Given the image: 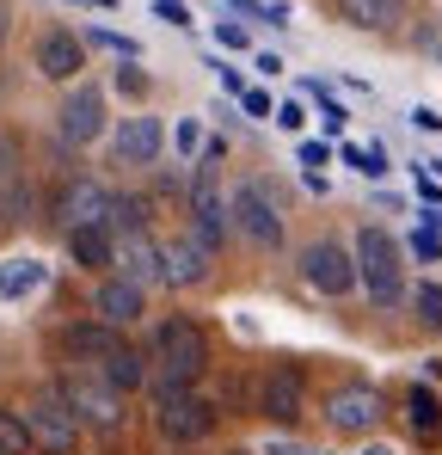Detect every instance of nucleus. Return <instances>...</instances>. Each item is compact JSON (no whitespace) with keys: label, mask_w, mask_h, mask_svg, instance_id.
Here are the masks:
<instances>
[{"label":"nucleus","mask_w":442,"mask_h":455,"mask_svg":"<svg viewBox=\"0 0 442 455\" xmlns=\"http://www.w3.org/2000/svg\"><path fill=\"white\" fill-rule=\"evenodd\" d=\"M147 363H160V376H166V381L197 387V381L209 376L216 351H209V332H203L197 320L172 314V320H160V326H154V351H147Z\"/></svg>","instance_id":"1"},{"label":"nucleus","mask_w":442,"mask_h":455,"mask_svg":"<svg viewBox=\"0 0 442 455\" xmlns=\"http://www.w3.org/2000/svg\"><path fill=\"white\" fill-rule=\"evenodd\" d=\"M351 252H357V283L368 290V302L375 307L406 302V252H399V240L387 228H363Z\"/></svg>","instance_id":"2"},{"label":"nucleus","mask_w":442,"mask_h":455,"mask_svg":"<svg viewBox=\"0 0 442 455\" xmlns=\"http://www.w3.org/2000/svg\"><path fill=\"white\" fill-rule=\"evenodd\" d=\"M216 400L209 394H197V387H185V381H160V400H154V425H160V437L172 443V450H191V443H203L209 431H216Z\"/></svg>","instance_id":"3"},{"label":"nucleus","mask_w":442,"mask_h":455,"mask_svg":"<svg viewBox=\"0 0 442 455\" xmlns=\"http://www.w3.org/2000/svg\"><path fill=\"white\" fill-rule=\"evenodd\" d=\"M227 216H233V234L258 252H277L283 246V197L264 185V179H240L233 197H227Z\"/></svg>","instance_id":"4"},{"label":"nucleus","mask_w":442,"mask_h":455,"mask_svg":"<svg viewBox=\"0 0 442 455\" xmlns=\"http://www.w3.org/2000/svg\"><path fill=\"white\" fill-rule=\"evenodd\" d=\"M62 400L74 406V419H80L86 431H105V437H117V431H123V419H130V412H123V400H130V394H123V387H111L99 370H86V363H80L74 376H62Z\"/></svg>","instance_id":"5"},{"label":"nucleus","mask_w":442,"mask_h":455,"mask_svg":"<svg viewBox=\"0 0 442 455\" xmlns=\"http://www.w3.org/2000/svg\"><path fill=\"white\" fill-rule=\"evenodd\" d=\"M320 419H326L332 437H375L381 419H387V400H381V387H368V381H344V387H332V394L320 400Z\"/></svg>","instance_id":"6"},{"label":"nucleus","mask_w":442,"mask_h":455,"mask_svg":"<svg viewBox=\"0 0 442 455\" xmlns=\"http://www.w3.org/2000/svg\"><path fill=\"white\" fill-rule=\"evenodd\" d=\"M252 419H271V425H301L307 419V381L295 363H271L252 376Z\"/></svg>","instance_id":"7"},{"label":"nucleus","mask_w":442,"mask_h":455,"mask_svg":"<svg viewBox=\"0 0 442 455\" xmlns=\"http://www.w3.org/2000/svg\"><path fill=\"white\" fill-rule=\"evenodd\" d=\"M25 431H31V450L43 455H80V419L62 400V387H43L31 406H25Z\"/></svg>","instance_id":"8"},{"label":"nucleus","mask_w":442,"mask_h":455,"mask_svg":"<svg viewBox=\"0 0 442 455\" xmlns=\"http://www.w3.org/2000/svg\"><path fill=\"white\" fill-rule=\"evenodd\" d=\"M301 277H307V290L338 302L357 290V252L344 240H313V246H301Z\"/></svg>","instance_id":"9"},{"label":"nucleus","mask_w":442,"mask_h":455,"mask_svg":"<svg viewBox=\"0 0 442 455\" xmlns=\"http://www.w3.org/2000/svg\"><path fill=\"white\" fill-rule=\"evenodd\" d=\"M185 216H191V234L203 240V246H216L221 252V234H227V197H221L216 185V160H203V172L191 179V191H185Z\"/></svg>","instance_id":"10"},{"label":"nucleus","mask_w":442,"mask_h":455,"mask_svg":"<svg viewBox=\"0 0 442 455\" xmlns=\"http://www.w3.org/2000/svg\"><path fill=\"white\" fill-rule=\"evenodd\" d=\"M56 130H62L68 148L99 142V136H105V92H99V86H74L68 99H62V111H56Z\"/></svg>","instance_id":"11"},{"label":"nucleus","mask_w":442,"mask_h":455,"mask_svg":"<svg viewBox=\"0 0 442 455\" xmlns=\"http://www.w3.org/2000/svg\"><path fill=\"white\" fill-rule=\"evenodd\" d=\"M142 314H147V290H142V283H130V277H105V283L92 290V320L117 326V332L142 326Z\"/></svg>","instance_id":"12"},{"label":"nucleus","mask_w":442,"mask_h":455,"mask_svg":"<svg viewBox=\"0 0 442 455\" xmlns=\"http://www.w3.org/2000/svg\"><path fill=\"white\" fill-rule=\"evenodd\" d=\"M160 252H166V283H178V290H197V283L216 277V246H203L191 228L178 240H166Z\"/></svg>","instance_id":"13"},{"label":"nucleus","mask_w":442,"mask_h":455,"mask_svg":"<svg viewBox=\"0 0 442 455\" xmlns=\"http://www.w3.org/2000/svg\"><path fill=\"white\" fill-rule=\"evenodd\" d=\"M56 222L62 228H111V191L99 179H68L62 197H56Z\"/></svg>","instance_id":"14"},{"label":"nucleus","mask_w":442,"mask_h":455,"mask_svg":"<svg viewBox=\"0 0 442 455\" xmlns=\"http://www.w3.org/2000/svg\"><path fill=\"white\" fill-rule=\"evenodd\" d=\"M117 271L130 277V283H166V252H160V240L147 234V228H123L117 234Z\"/></svg>","instance_id":"15"},{"label":"nucleus","mask_w":442,"mask_h":455,"mask_svg":"<svg viewBox=\"0 0 442 455\" xmlns=\"http://www.w3.org/2000/svg\"><path fill=\"white\" fill-rule=\"evenodd\" d=\"M31 62H37L43 80H74L80 68H86V44H80L74 31H43L37 50H31Z\"/></svg>","instance_id":"16"},{"label":"nucleus","mask_w":442,"mask_h":455,"mask_svg":"<svg viewBox=\"0 0 442 455\" xmlns=\"http://www.w3.org/2000/svg\"><path fill=\"white\" fill-rule=\"evenodd\" d=\"M160 148H166L160 117H123V124H117V160H123V166H154Z\"/></svg>","instance_id":"17"},{"label":"nucleus","mask_w":442,"mask_h":455,"mask_svg":"<svg viewBox=\"0 0 442 455\" xmlns=\"http://www.w3.org/2000/svg\"><path fill=\"white\" fill-rule=\"evenodd\" d=\"M92 370H99V376L111 381V387H123V394L147 387V357L136 351V345H130V339H117V345H111V351H105V357H99Z\"/></svg>","instance_id":"18"},{"label":"nucleus","mask_w":442,"mask_h":455,"mask_svg":"<svg viewBox=\"0 0 442 455\" xmlns=\"http://www.w3.org/2000/svg\"><path fill=\"white\" fill-rule=\"evenodd\" d=\"M68 252L80 271H111L117 265V234L99 222V228H68Z\"/></svg>","instance_id":"19"},{"label":"nucleus","mask_w":442,"mask_h":455,"mask_svg":"<svg viewBox=\"0 0 442 455\" xmlns=\"http://www.w3.org/2000/svg\"><path fill=\"white\" fill-rule=\"evenodd\" d=\"M338 12H344V25H357L368 37H387V31H399L406 0H338Z\"/></svg>","instance_id":"20"},{"label":"nucleus","mask_w":442,"mask_h":455,"mask_svg":"<svg viewBox=\"0 0 442 455\" xmlns=\"http://www.w3.org/2000/svg\"><path fill=\"white\" fill-rule=\"evenodd\" d=\"M406 425H412L418 443H437L442 437V400L430 387H412V394H406Z\"/></svg>","instance_id":"21"},{"label":"nucleus","mask_w":442,"mask_h":455,"mask_svg":"<svg viewBox=\"0 0 442 455\" xmlns=\"http://www.w3.org/2000/svg\"><path fill=\"white\" fill-rule=\"evenodd\" d=\"M43 277H50V271H43L37 259H6V265H0V296H6V302H25V296L43 290Z\"/></svg>","instance_id":"22"},{"label":"nucleus","mask_w":442,"mask_h":455,"mask_svg":"<svg viewBox=\"0 0 442 455\" xmlns=\"http://www.w3.org/2000/svg\"><path fill=\"white\" fill-rule=\"evenodd\" d=\"M25 216H31V185H25V179L0 185V228H19Z\"/></svg>","instance_id":"23"},{"label":"nucleus","mask_w":442,"mask_h":455,"mask_svg":"<svg viewBox=\"0 0 442 455\" xmlns=\"http://www.w3.org/2000/svg\"><path fill=\"white\" fill-rule=\"evenodd\" d=\"M412 307H418V326L442 332V283H418L412 290Z\"/></svg>","instance_id":"24"},{"label":"nucleus","mask_w":442,"mask_h":455,"mask_svg":"<svg viewBox=\"0 0 442 455\" xmlns=\"http://www.w3.org/2000/svg\"><path fill=\"white\" fill-rule=\"evenodd\" d=\"M412 44H418V56H430V62L442 68V12H424V19H418Z\"/></svg>","instance_id":"25"},{"label":"nucleus","mask_w":442,"mask_h":455,"mask_svg":"<svg viewBox=\"0 0 442 455\" xmlns=\"http://www.w3.org/2000/svg\"><path fill=\"white\" fill-rule=\"evenodd\" d=\"M12 179H25V142L12 130H0V185H12Z\"/></svg>","instance_id":"26"},{"label":"nucleus","mask_w":442,"mask_h":455,"mask_svg":"<svg viewBox=\"0 0 442 455\" xmlns=\"http://www.w3.org/2000/svg\"><path fill=\"white\" fill-rule=\"evenodd\" d=\"M25 450H31V431H25V419L0 412V455H25Z\"/></svg>","instance_id":"27"},{"label":"nucleus","mask_w":442,"mask_h":455,"mask_svg":"<svg viewBox=\"0 0 442 455\" xmlns=\"http://www.w3.org/2000/svg\"><path fill=\"white\" fill-rule=\"evenodd\" d=\"M344 160H351L357 172H368V179H381V172H387V154H381V148H344Z\"/></svg>","instance_id":"28"},{"label":"nucleus","mask_w":442,"mask_h":455,"mask_svg":"<svg viewBox=\"0 0 442 455\" xmlns=\"http://www.w3.org/2000/svg\"><path fill=\"white\" fill-rule=\"evenodd\" d=\"M172 148H178V160H191V154L203 148V130H197V117H185V124L172 130Z\"/></svg>","instance_id":"29"},{"label":"nucleus","mask_w":442,"mask_h":455,"mask_svg":"<svg viewBox=\"0 0 442 455\" xmlns=\"http://www.w3.org/2000/svg\"><path fill=\"white\" fill-rule=\"evenodd\" d=\"M86 44H99V50H111V56H130V62H136V44H130V37H117V31H86Z\"/></svg>","instance_id":"30"},{"label":"nucleus","mask_w":442,"mask_h":455,"mask_svg":"<svg viewBox=\"0 0 442 455\" xmlns=\"http://www.w3.org/2000/svg\"><path fill=\"white\" fill-rule=\"evenodd\" d=\"M258 455H320V450H313V443H301V437H271Z\"/></svg>","instance_id":"31"},{"label":"nucleus","mask_w":442,"mask_h":455,"mask_svg":"<svg viewBox=\"0 0 442 455\" xmlns=\"http://www.w3.org/2000/svg\"><path fill=\"white\" fill-rule=\"evenodd\" d=\"M412 252H418V259H442V240H437V228H418V234H412Z\"/></svg>","instance_id":"32"},{"label":"nucleus","mask_w":442,"mask_h":455,"mask_svg":"<svg viewBox=\"0 0 442 455\" xmlns=\"http://www.w3.org/2000/svg\"><path fill=\"white\" fill-rule=\"evenodd\" d=\"M240 105H246V111H252V117H271V111H277V105H271V99H264V92H258V86H246V92H240Z\"/></svg>","instance_id":"33"},{"label":"nucleus","mask_w":442,"mask_h":455,"mask_svg":"<svg viewBox=\"0 0 442 455\" xmlns=\"http://www.w3.org/2000/svg\"><path fill=\"white\" fill-rule=\"evenodd\" d=\"M271 117H277V124H283V130H301V124H307V117H301V105H295V99H283V105H277V111H271Z\"/></svg>","instance_id":"34"},{"label":"nucleus","mask_w":442,"mask_h":455,"mask_svg":"<svg viewBox=\"0 0 442 455\" xmlns=\"http://www.w3.org/2000/svg\"><path fill=\"white\" fill-rule=\"evenodd\" d=\"M160 19H166V25H178V31H185V25H191V6H178V0H160Z\"/></svg>","instance_id":"35"},{"label":"nucleus","mask_w":442,"mask_h":455,"mask_svg":"<svg viewBox=\"0 0 442 455\" xmlns=\"http://www.w3.org/2000/svg\"><path fill=\"white\" fill-rule=\"evenodd\" d=\"M412 124H418V130H430V136H437V130H442V117H437V111H430V105H418V111H412Z\"/></svg>","instance_id":"36"},{"label":"nucleus","mask_w":442,"mask_h":455,"mask_svg":"<svg viewBox=\"0 0 442 455\" xmlns=\"http://www.w3.org/2000/svg\"><path fill=\"white\" fill-rule=\"evenodd\" d=\"M216 37H221V44H227V50H246V31H240V25H221Z\"/></svg>","instance_id":"37"},{"label":"nucleus","mask_w":442,"mask_h":455,"mask_svg":"<svg viewBox=\"0 0 442 455\" xmlns=\"http://www.w3.org/2000/svg\"><path fill=\"white\" fill-rule=\"evenodd\" d=\"M6 31H12V12H6V0H0V44H6Z\"/></svg>","instance_id":"38"},{"label":"nucleus","mask_w":442,"mask_h":455,"mask_svg":"<svg viewBox=\"0 0 442 455\" xmlns=\"http://www.w3.org/2000/svg\"><path fill=\"white\" fill-rule=\"evenodd\" d=\"M363 455H387V450H363Z\"/></svg>","instance_id":"39"},{"label":"nucleus","mask_w":442,"mask_h":455,"mask_svg":"<svg viewBox=\"0 0 442 455\" xmlns=\"http://www.w3.org/2000/svg\"><path fill=\"white\" fill-rule=\"evenodd\" d=\"M92 6H111V0H92Z\"/></svg>","instance_id":"40"},{"label":"nucleus","mask_w":442,"mask_h":455,"mask_svg":"<svg viewBox=\"0 0 442 455\" xmlns=\"http://www.w3.org/2000/svg\"><path fill=\"white\" fill-rule=\"evenodd\" d=\"M178 455H191V450H178Z\"/></svg>","instance_id":"41"},{"label":"nucleus","mask_w":442,"mask_h":455,"mask_svg":"<svg viewBox=\"0 0 442 455\" xmlns=\"http://www.w3.org/2000/svg\"><path fill=\"white\" fill-rule=\"evenodd\" d=\"M233 455H246V450H233Z\"/></svg>","instance_id":"42"}]
</instances>
